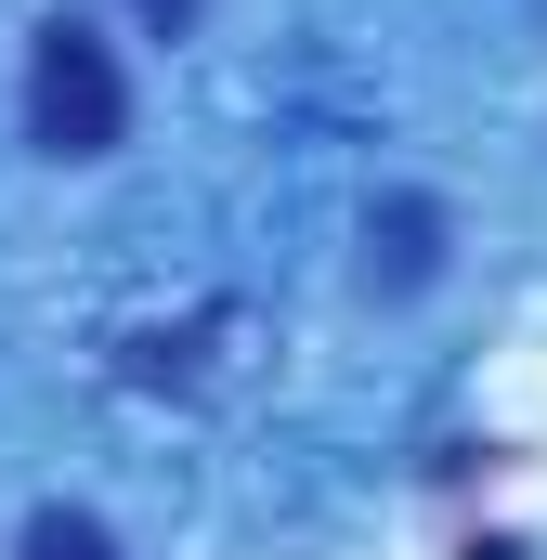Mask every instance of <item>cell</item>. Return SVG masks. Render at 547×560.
I'll list each match as a JSON object with an SVG mask.
<instances>
[{
    "instance_id": "obj_3",
    "label": "cell",
    "mask_w": 547,
    "mask_h": 560,
    "mask_svg": "<svg viewBox=\"0 0 547 560\" xmlns=\"http://www.w3.org/2000/svg\"><path fill=\"white\" fill-rule=\"evenodd\" d=\"M143 26H170V39H183V26H196V0H143Z\"/></svg>"
},
{
    "instance_id": "obj_2",
    "label": "cell",
    "mask_w": 547,
    "mask_h": 560,
    "mask_svg": "<svg viewBox=\"0 0 547 560\" xmlns=\"http://www.w3.org/2000/svg\"><path fill=\"white\" fill-rule=\"evenodd\" d=\"M26 560H118V535L79 522V509H39V522H26Z\"/></svg>"
},
{
    "instance_id": "obj_1",
    "label": "cell",
    "mask_w": 547,
    "mask_h": 560,
    "mask_svg": "<svg viewBox=\"0 0 547 560\" xmlns=\"http://www.w3.org/2000/svg\"><path fill=\"white\" fill-rule=\"evenodd\" d=\"M118 118H131L118 52H105L92 26H66V13H53V26L26 39V143H39V156H105Z\"/></svg>"
}]
</instances>
